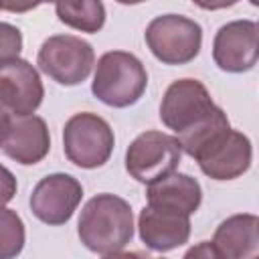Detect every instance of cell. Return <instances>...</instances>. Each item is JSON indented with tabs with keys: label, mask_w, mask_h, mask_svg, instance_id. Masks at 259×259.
<instances>
[{
	"label": "cell",
	"mask_w": 259,
	"mask_h": 259,
	"mask_svg": "<svg viewBox=\"0 0 259 259\" xmlns=\"http://www.w3.org/2000/svg\"><path fill=\"white\" fill-rule=\"evenodd\" d=\"M77 235L91 253H121L134 239V212L130 202L109 192L89 198L79 214Z\"/></svg>",
	"instance_id": "cell-1"
},
{
	"label": "cell",
	"mask_w": 259,
	"mask_h": 259,
	"mask_svg": "<svg viewBox=\"0 0 259 259\" xmlns=\"http://www.w3.org/2000/svg\"><path fill=\"white\" fill-rule=\"evenodd\" d=\"M148 87L144 63L127 51H107L95 65L91 93L105 105L123 109L142 99Z\"/></svg>",
	"instance_id": "cell-2"
},
{
	"label": "cell",
	"mask_w": 259,
	"mask_h": 259,
	"mask_svg": "<svg viewBox=\"0 0 259 259\" xmlns=\"http://www.w3.org/2000/svg\"><path fill=\"white\" fill-rule=\"evenodd\" d=\"M113 146V130L101 115L81 111L65 121L63 152L71 164L83 170L101 168L111 158Z\"/></svg>",
	"instance_id": "cell-3"
},
{
	"label": "cell",
	"mask_w": 259,
	"mask_h": 259,
	"mask_svg": "<svg viewBox=\"0 0 259 259\" xmlns=\"http://www.w3.org/2000/svg\"><path fill=\"white\" fill-rule=\"evenodd\" d=\"M150 53L164 65H186L202 49V28L182 14L156 16L144 32Z\"/></svg>",
	"instance_id": "cell-4"
},
{
	"label": "cell",
	"mask_w": 259,
	"mask_h": 259,
	"mask_svg": "<svg viewBox=\"0 0 259 259\" xmlns=\"http://www.w3.org/2000/svg\"><path fill=\"white\" fill-rule=\"evenodd\" d=\"M36 65L55 83L75 87L91 75L95 67V51L81 36L53 34L40 45Z\"/></svg>",
	"instance_id": "cell-5"
},
{
	"label": "cell",
	"mask_w": 259,
	"mask_h": 259,
	"mask_svg": "<svg viewBox=\"0 0 259 259\" xmlns=\"http://www.w3.org/2000/svg\"><path fill=\"white\" fill-rule=\"evenodd\" d=\"M180 158L182 150L176 136L158 130H148L127 146L125 170L134 180L142 184H152L176 172Z\"/></svg>",
	"instance_id": "cell-6"
},
{
	"label": "cell",
	"mask_w": 259,
	"mask_h": 259,
	"mask_svg": "<svg viewBox=\"0 0 259 259\" xmlns=\"http://www.w3.org/2000/svg\"><path fill=\"white\" fill-rule=\"evenodd\" d=\"M217 107L204 83L186 77L174 81L166 89L160 103V119L174 136H180L208 119Z\"/></svg>",
	"instance_id": "cell-7"
},
{
	"label": "cell",
	"mask_w": 259,
	"mask_h": 259,
	"mask_svg": "<svg viewBox=\"0 0 259 259\" xmlns=\"http://www.w3.org/2000/svg\"><path fill=\"white\" fill-rule=\"evenodd\" d=\"M198 168L204 176L217 182H227L243 176L253 162V146L251 140L233 127L223 130L214 136L196 156Z\"/></svg>",
	"instance_id": "cell-8"
},
{
	"label": "cell",
	"mask_w": 259,
	"mask_h": 259,
	"mask_svg": "<svg viewBox=\"0 0 259 259\" xmlns=\"http://www.w3.org/2000/svg\"><path fill=\"white\" fill-rule=\"evenodd\" d=\"M81 182L65 172H55L36 182L28 198L30 212L49 227H61L71 221L73 212L81 204Z\"/></svg>",
	"instance_id": "cell-9"
},
{
	"label": "cell",
	"mask_w": 259,
	"mask_h": 259,
	"mask_svg": "<svg viewBox=\"0 0 259 259\" xmlns=\"http://www.w3.org/2000/svg\"><path fill=\"white\" fill-rule=\"evenodd\" d=\"M257 22L233 20L223 24L212 40L214 65L225 73H247L257 65Z\"/></svg>",
	"instance_id": "cell-10"
},
{
	"label": "cell",
	"mask_w": 259,
	"mask_h": 259,
	"mask_svg": "<svg viewBox=\"0 0 259 259\" xmlns=\"http://www.w3.org/2000/svg\"><path fill=\"white\" fill-rule=\"evenodd\" d=\"M138 233L148 249L156 253L174 251L190 239V214L148 202L140 210Z\"/></svg>",
	"instance_id": "cell-11"
},
{
	"label": "cell",
	"mask_w": 259,
	"mask_h": 259,
	"mask_svg": "<svg viewBox=\"0 0 259 259\" xmlns=\"http://www.w3.org/2000/svg\"><path fill=\"white\" fill-rule=\"evenodd\" d=\"M45 97L38 71L26 59H12L0 65V101L14 115L34 113Z\"/></svg>",
	"instance_id": "cell-12"
},
{
	"label": "cell",
	"mask_w": 259,
	"mask_h": 259,
	"mask_svg": "<svg viewBox=\"0 0 259 259\" xmlns=\"http://www.w3.org/2000/svg\"><path fill=\"white\" fill-rule=\"evenodd\" d=\"M0 148L10 160L22 166H34L42 162L51 150V134L47 121L34 113L14 115L8 136Z\"/></svg>",
	"instance_id": "cell-13"
},
{
	"label": "cell",
	"mask_w": 259,
	"mask_h": 259,
	"mask_svg": "<svg viewBox=\"0 0 259 259\" xmlns=\"http://www.w3.org/2000/svg\"><path fill=\"white\" fill-rule=\"evenodd\" d=\"M212 247L221 259H247L259 253V219L241 212L225 219L212 237Z\"/></svg>",
	"instance_id": "cell-14"
},
{
	"label": "cell",
	"mask_w": 259,
	"mask_h": 259,
	"mask_svg": "<svg viewBox=\"0 0 259 259\" xmlns=\"http://www.w3.org/2000/svg\"><path fill=\"white\" fill-rule=\"evenodd\" d=\"M150 204H162L186 214H192L198 210L202 202V188L196 178L190 174L172 172L152 184H148L146 190Z\"/></svg>",
	"instance_id": "cell-15"
},
{
	"label": "cell",
	"mask_w": 259,
	"mask_h": 259,
	"mask_svg": "<svg viewBox=\"0 0 259 259\" xmlns=\"http://www.w3.org/2000/svg\"><path fill=\"white\" fill-rule=\"evenodd\" d=\"M59 20L79 32L95 34L105 24V6L101 0H55Z\"/></svg>",
	"instance_id": "cell-16"
},
{
	"label": "cell",
	"mask_w": 259,
	"mask_h": 259,
	"mask_svg": "<svg viewBox=\"0 0 259 259\" xmlns=\"http://www.w3.org/2000/svg\"><path fill=\"white\" fill-rule=\"evenodd\" d=\"M227 127H231L229 117H227V113H225L221 107H217V111H214L208 119H204V121L198 123L196 127H192V130H188V132L176 136V140H178V144H180V150H182L186 156L194 158L214 136H219V134H221L223 130H227Z\"/></svg>",
	"instance_id": "cell-17"
},
{
	"label": "cell",
	"mask_w": 259,
	"mask_h": 259,
	"mask_svg": "<svg viewBox=\"0 0 259 259\" xmlns=\"http://www.w3.org/2000/svg\"><path fill=\"white\" fill-rule=\"evenodd\" d=\"M26 241L24 223L16 210L0 206V259H12L22 253Z\"/></svg>",
	"instance_id": "cell-18"
},
{
	"label": "cell",
	"mask_w": 259,
	"mask_h": 259,
	"mask_svg": "<svg viewBox=\"0 0 259 259\" xmlns=\"http://www.w3.org/2000/svg\"><path fill=\"white\" fill-rule=\"evenodd\" d=\"M22 32L10 22H0V65L20 57Z\"/></svg>",
	"instance_id": "cell-19"
},
{
	"label": "cell",
	"mask_w": 259,
	"mask_h": 259,
	"mask_svg": "<svg viewBox=\"0 0 259 259\" xmlns=\"http://www.w3.org/2000/svg\"><path fill=\"white\" fill-rule=\"evenodd\" d=\"M16 190H18V184L14 174L4 164H0V206L8 204L16 196Z\"/></svg>",
	"instance_id": "cell-20"
},
{
	"label": "cell",
	"mask_w": 259,
	"mask_h": 259,
	"mask_svg": "<svg viewBox=\"0 0 259 259\" xmlns=\"http://www.w3.org/2000/svg\"><path fill=\"white\" fill-rule=\"evenodd\" d=\"M47 2H55V0H0V10L22 14V12H30L36 6L47 4Z\"/></svg>",
	"instance_id": "cell-21"
},
{
	"label": "cell",
	"mask_w": 259,
	"mask_h": 259,
	"mask_svg": "<svg viewBox=\"0 0 259 259\" xmlns=\"http://www.w3.org/2000/svg\"><path fill=\"white\" fill-rule=\"evenodd\" d=\"M200 255L206 257V259L217 257V251H214V247H212L210 241H202V243H198L196 247H192V249L186 251V257H200Z\"/></svg>",
	"instance_id": "cell-22"
},
{
	"label": "cell",
	"mask_w": 259,
	"mask_h": 259,
	"mask_svg": "<svg viewBox=\"0 0 259 259\" xmlns=\"http://www.w3.org/2000/svg\"><path fill=\"white\" fill-rule=\"evenodd\" d=\"M192 2L202 10H223L235 6L239 0H192Z\"/></svg>",
	"instance_id": "cell-23"
},
{
	"label": "cell",
	"mask_w": 259,
	"mask_h": 259,
	"mask_svg": "<svg viewBox=\"0 0 259 259\" xmlns=\"http://www.w3.org/2000/svg\"><path fill=\"white\" fill-rule=\"evenodd\" d=\"M10 123H12V115H10L8 107L0 101V146H2V142L6 140V136H8Z\"/></svg>",
	"instance_id": "cell-24"
},
{
	"label": "cell",
	"mask_w": 259,
	"mask_h": 259,
	"mask_svg": "<svg viewBox=\"0 0 259 259\" xmlns=\"http://www.w3.org/2000/svg\"><path fill=\"white\" fill-rule=\"evenodd\" d=\"M117 4H125V6H136V4H142L146 0H115Z\"/></svg>",
	"instance_id": "cell-25"
},
{
	"label": "cell",
	"mask_w": 259,
	"mask_h": 259,
	"mask_svg": "<svg viewBox=\"0 0 259 259\" xmlns=\"http://www.w3.org/2000/svg\"><path fill=\"white\" fill-rule=\"evenodd\" d=\"M249 2H251V4H253V6H257V0H249Z\"/></svg>",
	"instance_id": "cell-26"
}]
</instances>
